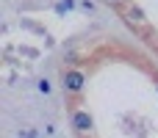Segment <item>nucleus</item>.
Listing matches in <instances>:
<instances>
[{"label":"nucleus","instance_id":"f257e3e1","mask_svg":"<svg viewBox=\"0 0 158 138\" xmlns=\"http://www.w3.org/2000/svg\"><path fill=\"white\" fill-rule=\"evenodd\" d=\"M83 83H86V77H83V72H78V69H72V72L64 75V89H67L69 94H78V91L83 89Z\"/></svg>","mask_w":158,"mask_h":138},{"label":"nucleus","instance_id":"f03ea898","mask_svg":"<svg viewBox=\"0 0 158 138\" xmlns=\"http://www.w3.org/2000/svg\"><path fill=\"white\" fill-rule=\"evenodd\" d=\"M92 116H89V111H75V116H72V127L78 130V133H89L92 130Z\"/></svg>","mask_w":158,"mask_h":138},{"label":"nucleus","instance_id":"7ed1b4c3","mask_svg":"<svg viewBox=\"0 0 158 138\" xmlns=\"http://www.w3.org/2000/svg\"><path fill=\"white\" fill-rule=\"evenodd\" d=\"M128 17H131V19H136V22H144V11H142V8H136V6H131Z\"/></svg>","mask_w":158,"mask_h":138},{"label":"nucleus","instance_id":"20e7f679","mask_svg":"<svg viewBox=\"0 0 158 138\" xmlns=\"http://www.w3.org/2000/svg\"><path fill=\"white\" fill-rule=\"evenodd\" d=\"M72 6H75V3H72V0H61V3H58V6H56V11H58V14H64V11H69V8H72Z\"/></svg>","mask_w":158,"mask_h":138},{"label":"nucleus","instance_id":"39448f33","mask_svg":"<svg viewBox=\"0 0 158 138\" xmlns=\"http://www.w3.org/2000/svg\"><path fill=\"white\" fill-rule=\"evenodd\" d=\"M39 91H42V94H50V83L42 80V83H39Z\"/></svg>","mask_w":158,"mask_h":138},{"label":"nucleus","instance_id":"423d86ee","mask_svg":"<svg viewBox=\"0 0 158 138\" xmlns=\"http://www.w3.org/2000/svg\"><path fill=\"white\" fill-rule=\"evenodd\" d=\"M19 138H36V133H33V130H22V133H19Z\"/></svg>","mask_w":158,"mask_h":138},{"label":"nucleus","instance_id":"0eeeda50","mask_svg":"<svg viewBox=\"0 0 158 138\" xmlns=\"http://www.w3.org/2000/svg\"><path fill=\"white\" fill-rule=\"evenodd\" d=\"M108 3H119V0H108Z\"/></svg>","mask_w":158,"mask_h":138}]
</instances>
